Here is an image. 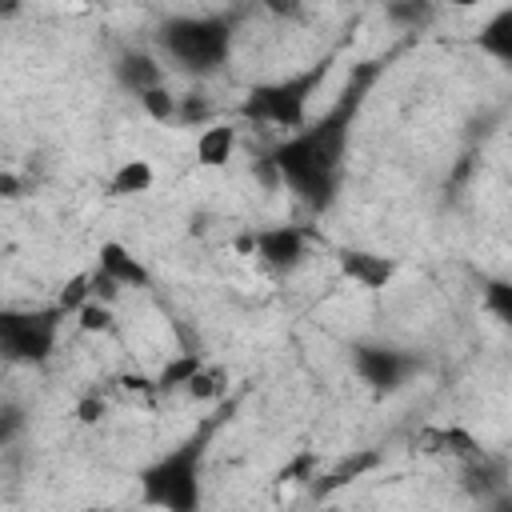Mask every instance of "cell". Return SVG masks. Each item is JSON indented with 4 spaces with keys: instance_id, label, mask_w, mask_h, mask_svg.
Wrapping results in <instances>:
<instances>
[{
    "instance_id": "obj_1",
    "label": "cell",
    "mask_w": 512,
    "mask_h": 512,
    "mask_svg": "<svg viewBox=\"0 0 512 512\" xmlns=\"http://www.w3.org/2000/svg\"><path fill=\"white\" fill-rule=\"evenodd\" d=\"M372 76H376V64H368L360 72V80L348 84V92L316 124H304L300 132H292L288 140H280L268 152L280 184L292 188L312 212L332 208V200L340 192L344 156H348V140H352V120L360 112V100H364Z\"/></svg>"
},
{
    "instance_id": "obj_2",
    "label": "cell",
    "mask_w": 512,
    "mask_h": 512,
    "mask_svg": "<svg viewBox=\"0 0 512 512\" xmlns=\"http://www.w3.org/2000/svg\"><path fill=\"white\" fill-rule=\"evenodd\" d=\"M208 440H212V424L196 428L172 452H164L152 464H144L140 476H136L140 480V500L148 508H160V512H200V504H204L200 468H204Z\"/></svg>"
},
{
    "instance_id": "obj_3",
    "label": "cell",
    "mask_w": 512,
    "mask_h": 512,
    "mask_svg": "<svg viewBox=\"0 0 512 512\" xmlns=\"http://www.w3.org/2000/svg\"><path fill=\"white\" fill-rule=\"evenodd\" d=\"M160 48L192 76H212L232 56V24L220 16H172L160 28Z\"/></svg>"
},
{
    "instance_id": "obj_4",
    "label": "cell",
    "mask_w": 512,
    "mask_h": 512,
    "mask_svg": "<svg viewBox=\"0 0 512 512\" xmlns=\"http://www.w3.org/2000/svg\"><path fill=\"white\" fill-rule=\"evenodd\" d=\"M328 56L316 60L312 68L304 72H292L284 80H268V84H256L244 104H240V116L244 120H256V124H276V128H288V132H300L308 124V100L312 92L320 88V80L328 76Z\"/></svg>"
},
{
    "instance_id": "obj_5",
    "label": "cell",
    "mask_w": 512,
    "mask_h": 512,
    "mask_svg": "<svg viewBox=\"0 0 512 512\" xmlns=\"http://www.w3.org/2000/svg\"><path fill=\"white\" fill-rule=\"evenodd\" d=\"M56 308H0V356L16 364H44L56 348Z\"/></svg>"
},
{
    "instance_id": "obj_6",
    "label": "cell",
    "mask_w": 512,
    "mask_h": 512,
    "mask_svg": "<svg viewBox=\"0 0 512 512\" xmlns=\"http://www.w3.org/2000/svg\"><path fill=\"white\" fill-rule=\"evenodd\" d=\"M352 368L356 376L376 392V396H392L400 392L416 372H420V356L396 344H376V340H356L352 344Z\"/></svg>"
},
{
    "instance_id": "obj_7",
    "label": "cell",
    "mask_w": 512,
    "mask_h": 512,
    "mask_svg": "<svg viewBox=\"0 0 512 512\" xmlns=\"http://www.w3.org/2000/svg\"><path fill=\"white\" fill-rule=\"evenodd\" d=\"M252 248L260 252V260H264L268 268L288 272V268H296V264L304 260L308 232H304L300 224H276V228H260V232L252 236Z\"/></svg>"
},
{
    "instance_id": "obj_8",
    "label": "cell",
    "mask_w": 512,
    "mask_h": 512,
    "mask_svg": "<svg viewBox=\"0 0 512 512\" xmlns=\"http://www.w3.org/2000/svg\"><path fill=\"white\" fill-rule=\"evenodd\" d=\"M336 264L364 292H380L396 276V260L384 252H368V248H344V252H336Z\"/></svg>"
},
{
    "instance_id": "obj_9",
    "label": "cell",
    "mask_w": 512,
    "mask_h": 512,
    "mask_svg": "<svg viewBox=\"0 0 512 512\" xmlns=\"http://www.w3.org/2000/svg\"><path fill=\"white\" fill-rule=\"evenodd\" d=\"M96 256H100V272H104L116 288H148V284H152V272L140 264V256H136L128 244L104 240Z\"/></svg>"
},
{
    "instance_id": "obj_10",
    "label": "cell",
    "mask_w": 512,
    "mask_h": 512,
    "mask_svg": "<svg viewBox=\"0 0 512 512\" xmlns=\"http://www.w3.org/2000/svg\"><path fill=\"white\" fill-rule=\"evenodd\" d=\"M420 452H444V456H456L460 464H476V460H484L488 452L480 448V440L468 432V428H424L416 440H412Z\"/></svg>"
},
{
    "instance_id": "obj_11",
    "label": "cell",
    "mask_w": 512,
    "mask_h": 512,
    "mask_svg": "<svg viewBox=\"0 0 512 512\" xmlns=\"http://www.w3.org/2000/svg\"><path fill=\"white\" fill-rule=\"evenodd\" d=\"M116 80L128 88V92H148V88H160L164 84V68L156 64V56L148 52H124L116 60Z\"/></svg>"
},
{
    "instance_id": "obj_12",
    "label": "cell",
    "mask_w": 512,
    "mask_h": 512,
    "mask_svg": "<svg viewBox=\"0 0 512 512\" xmlns=\"http://www.w3.org/2000/svg\"><path fill=\"white\" fill-rule=\"evenodd\" d=\"M236 152V128L232 124H208L196 136V164L204 168H224Z\"/></svg>"
},
{
    "instance_id": "obj_13",
    "label": "cell",
    "mask_w": 512,
    "mask_h": 512,
    "mask_svg": "<svg viewBox=\"0 0 512 512\" xmlns=\"http://www.w3.org/2000/svg\"><path fill=\"white\" fill-rule=\"evenodd\" d=\"M152 180H156V172H152L148 160H124V164L112 172L108 192H112V196H140V192L152 188Z\"/></svg>"
},
{
    "instance_id": "obj_14",
    "label": "cell",
    "mask_w": 512,
    "mask_h": 512,
    "mask_svg": "<svg viewBox=\"0 0 512 512\" xmlns=\"http://www.w3.org/2000/svg\"><path fill=\"white\" fill-rule=\"evenodd\" d=\"M488 56H496V60H512V8H504V12H496L484 28H480V40H476Z\"/></svg>"
},
{
    "instance_id": "obj_15",
    "label": "cell",
    "mask_w": 512,
    "mask_h": 512,
    "mask_svg": "<svg viewBox=\"0 0 512 512\" xmlns=\"http://www.w3.org/2000/svg\"><path fill=\"white\" fill-rule=\"evenodd\" d=\"M384 456L380 452H356V456H348V460H340L320 484H316V492H332V488H344L348 480H356V476H364V472H372L376 464H380Z\"/></svg>"
},
{
    "instance_id": "obj_16",
    "label": "cell",
    "mask_w": 512,
    "mask_h": 512,
    "mask_svg": "<svg viewBox=\"0 0 512 512\" xmlns=\"http://www.w3.org/2000/svg\"><path fill=\"white\" fill-rule=\"evenodd\" d=\"M200 368H204V364H200V356H196V352H180V356H172V360L164 364V372H160L156 388H184Z\"/></svg>"
},
{
    "instance_id": "obj_17",
    "label": "cell",
    "mask_w": 512,
    "mask_h": 512,
    "mask_svg": "<svg viewBox=\"0 0 512 512\" xmlns=\"http://www.w3.org/2000/svg\"><path fill=\"white\" fill-rule=\"evenodd\" d=\"M136 100H140V108H144L152 120H160V124L176 120V96H172L164 84H160V88H148V92H140Z\"/></svg>"
},
{
    "instance_id": "obj_18",
    "label": "cell",
    "mask_w": 512,
    "mask_h": 512,
    "mask_svg": "<svg viewBox=\"0 0 512 512\" xmlns=\"http://www.w3.org/2000/svg\"><path fill=\"white\" fill-rule=\"evenodd\" d=\"M76 324H80V332H108L112 328V312L100 300H84L76 308Z\"/></svg>"
},
{
    "instance_id": "obj_19",
    "label": "cell",
    "mask_w": 512,
    "mask_h": 512,
    "mask_svg": "<svg viewBox=\"0 0 512 512\" xmlns=\"http://www.w3.org/2000/svg\"><path fill=\"white\" fill-rule=\"evenodd\" d=\"M84 300H92V292H88V276L80 272V276H72L64 288H60V300H56V312L64 316V312H76Z\"/></svg>"
},
{
    "instance_id": "obj_20",
    "label": "cell",
    "mask_w": 512,
    "mask_h": 512,
    "mask_svg": "<svg viewBox=\"0 0 512 512\" xmlns=\"http://www.w3.org/2000/svg\"><path fill=\"white\" fill-rule=\"evenodd\" d=\"M484 304L496 312V320H500V324H508V320H512V288H508L504 280H492V284L484 288Z\"/></svg>"
},
{
    "instance_id": "obj_21",
    "label": "cell",
    "mask_w": 512,
    "mask_h": 512,
    "mask_svg": "<svg viewBox=\"0 0 512 512\" xmlns=\"http://www.w3.org/2000/svg\"><path fill=\"white\" fill-rule=\"evenodd\" d=\"M20 432H24V408L4 404V408H0V448H8Z\"/></svg>"
},
{
    "instance_id": "obj_22",
    "label": "cell",
    "mask_w": 512,
    "mask_h": 512,
    "mask_svg": "<svg viewBox=\"0 0 512 512\" xmlns=\"http://www.w3.org/2000/svg\"><path fill=\"white\" fill-rule=\"evenodd\" d=\"M184 392L192 396V400H212V396H220V376L216 372H196L188 384H184Z\"/></svg>"
},
{
    "instance_id": "obj_23",
    "label": "cell",
    "mask_w": 512,
    "mask_h": 512,
    "mask_svg": "<svg viewBox=\"0 0 512 512\" xmlns=\"http://www.w3.org/2000/svg\"><path fill=\"white\" fill-rule=\"evenodd\" d=\"M104 416H108L104 396H84V400H76V420H80V424H100Z\"/></svg>"
},
{
    "instance_id": "obj_24",
    "label": "cell",
    "mask_w": 512,
    "mask_h": 512,
    "mask_svg": "<svg viewBox=\"0 0 512 512\" xmlns=\"http://www.w3.org/2000/svg\"><path fill=\"white\" fill-rule=\"evenodd\" d=\"M428 12H432V8H424V4H388V16H392V20H404V24L428 20Z\"/></svg>"
},
{
    "instance_id": "obj_25",
    "label": "cell",
    "mask_w": 512,
    "mask_h": 512,
    "mask_svg": "<svg viewBox=\"0 0 512 512\" xmlns=\"http://www.w3.org/2000/svg\"><path fill=\"white\" fill-rule=\"evenodd\" d=\"M312 464H316V456H312V452H300V456H296L288 468H280V480H308Z\"/></svg>"
},
{
    "instance_id": "obj_26",
    "label": "cell",
    "mask_w": 512,
    "mask_h": 512,
    "mask_svg": "<svg viewBox=\"0 0 512 512\" xmlns=\"http://www.w3.org/2000/svg\"><path fill=\"white\" fill-rule=\"evenodd\" d=\"M20 192H24V180L12 176V172H0V196H4V200H16Z\"/></svg>"
},
{
    "instance_id": "obj_27",
    "label": "cell",
    "mask_w": 512,
    "mask_h": 512,
    "mask_svg": "<svg viewBox=\"0 0 512 512\" xmlns=\"http://www.w3.org/2000/svg\"><path fill=\"white\" fill-rule=\"evenodd\" d=\"M320 512H336V508H320Z\"/></svg>"
}]
</instances>
